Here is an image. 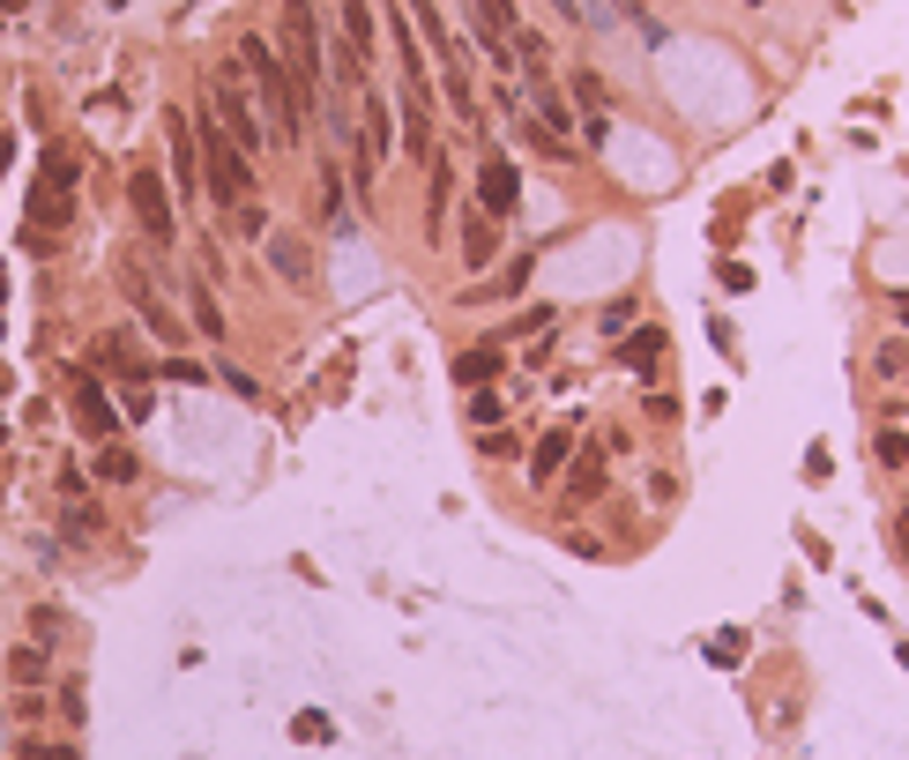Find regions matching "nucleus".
I'll return each mask as SVG.
<instances>
[{
  "mask_svg": "<svg viewBox=\"0 0 909 760\" xmlns=\"http://www.w3.org/2000/svg\"><path fill=\"white\" fill-rule=\"evenodd\" d=\"M75 187H82V157L68 142L46 149V179L30 187V209H23V254H60L68 246V224H75Z\"/></svg>",
  "mask_w": 909,
  "mask_h": 760,
  "instance_id": "f257e3e1",
  "label": "nucleus"
},
{
  "mask_svg": "<svg viewBox=\"0 0 909 760\" xmlns=\"http://www.w3.org/2000/svg\"><path fill=\"white\" fill-rule=\"evenodd\" d=\"M239 68L254 75V90H261V120H269V135L284 149L306 142V120H314V105H306V90H298L292 60L269 46V38H239Z\"/></svg>",
  "mask_w": 909,
  "mask_h": 760,
  "instance_id": "f03ea898",
  "label": "nucleus"
},
{
  "mask_svg": "<svg viewBox=\"0 0 909 760\" xmlns=\"http://www.w3.org/2000/svg\"><path fill=\"white\" fill-rule=\"evenodd\" d=\"M195 142H201V195L217 201L224 217H239L246 201H254V157H246L209 112H195Z\"/></svg>",
  "mask_w": 909,
  "mask_h": 760,
  "instance_id": "7ed1b4c3",
  "label": "nucleus"
},
{
  "mask_svg": "<svg viewBox=\"0 0 909 760\" xmlns=\"http://www.w3.org/2000/svg\"><path fill=\"white\" fill-rule=\"evenodd\" d=\"M201 112H209V120H217L224 135H231V142L246 149V157H254V149L269 142V120H261V105L246 98V68H239V60H217V75H209V98H201Z\"/></svg>",
  "mask_w": 909,
  "mask_h": 760,
  "instance_id": "20e7f679",
  "label": "nucleus"
},
{
  "mask_svg": "<svg viewBox=\"0 0 909 760\" xmlns=\"http://www.w3.org/2000/svg\"><path fill=\"white\" fill-rule=\"evenodd\" d=\"M276 52L292 60L298 75V90H306V105L320 98V82H328V38H320V16H314V0H284V16H276Z\"/></svg>",
  "mask_w": 909,
  "mask_h": 760,
  "instance_id": "39448f33",
  "label": "nucleus"
},
{
  "mask_svg": "<svg viewBox=\"0 0 909 760\" xmlns=\"http://www.w3.org/2000/svg\"><path fill=\"white\" fill-rule=\"evenodd\" d=\"M127 201H135L142 239L157 246V254H172L179 246V201H172V187L157 179V165H135V172H127Z\"/></svg>",
  "mask_w": 909,
  "mask_h": 760,
  "instance_id": "423d86ee",
  "label": "nucleus"
},
{
  "mask_svg": "<svg viewBox=\"0 0 909 760\" xmlns=\"http://www.w3.org/2000/svg\"><path fill=\"white\" fill-rule=\"evenodd\" d=\"M165 135H172V165H165V187L172 201H195L201 195V142H195V112H165Z\"/></svg>",
  "mask_w": 909,
  "mask_h": 760,
  "instance_id": "0eeeda50",
  "label": "nucleus"
},
{
  "mask_svg": "<svg viewBox=\"0 0 909 760\" xmlns=\"http://www.w3.org/2000/svg\"><path fill=\"white\" fill-rule=\"evenodd\" d=\"M477 209H485V217H500V224L522 209V172H515V157L485 149V165H477Z\"/></svg>",
  "mask_w": 909,
  "mask_h": 760,
  "instance_id": "6e6552de",
  "label": "nucleus"
},
{
  "mask_svg": "<svg viewBox=\"0 0 909 760\" xmlns=\"http://www.w3.org/2000/svg\"><path fill=\"white\" fill-rule=\"evenodd\" d=\"M261 261H269L276 284H292V292H314V246L298 239V231H261Z\"/></svg>",
  "mask_w": 909,
  "mask_h": 760,
  "instance_id": "1a4fd4ad",
  "label": "nucleus"
},
{
  "mask_svg": "<svg viewBox=\"0 0 909 760\" xmlns=\"http://www.w3.org/2000/svg\"><path fill=\"white\" fill-rule=\"evenodd\" d=\"M560 500H566V507H590V500H604V441H590V447H574V455H566Z\"/></svg>",
  "mask_w": 909,
  "mask_h": 760,
  "instance_id": "9d476101",
  "label": "nucleus"
},
{
  "mask_svg": "<svg viewBox=\"0 0 909 760\" xmlns=\"http://www.w3.org/2000/svg\"><path fill=\"white\" fill-rule=\"evenodd\" d=\"M120 292L135 298V314H142L149 328H157V336H165V344H179V336H187V320H179L172 306H165V298L149 292V276H142V261H120Z\"/></svg>",
  "mask_w": 909,
  "mask_h": 760,
  "instance_id": "9b49d317",
  "label": "nucleus"
},
{
  "mask_svg": "<svg viewBox=\"0 0 909 760\" xmlns=\"http://www.w3.org/2000/svg\"><path fill=\"white\" fill-rule=\"evenodd\" d=\"M75 425H82V441H90V447H98V441H120V425H127V417L112 411V395H105L90 373L75 381Z\"/></svg>",
  "mask_w": 909,
  "mask_h": 760,
  "instance_id": "f8f14e48",
  "label": "nucleus"
},
{
  "mask_svg": "<svg viewBox=\"0 0 909 760\" xmlns=\"http://www.w3.org/2000/svg\"><path fill=\"white\" fill-rule=\"evenodd\" d=\"M403 149H411V157H433V98H425V75H403Z\"/></svg>",
  "mask_w": 909,
  "mask_h": 760,
  "instance_id": "ddd939ff",
  "label": "nucleus"
},
{
  "mask_svg": "<svg viewBox=\"0 0 909 760\" xmlns=\"http://www.w3.org/2000/svg\"><path fill=\"white\" fill-rule=\"evenodd\" d=\"M455 239H463V269H470V276H485L492 261H500V217H485L477 201L463 209V224H455Z\"/></svg>",
  "mask_w": 909,
  "mask_h": 760,
  "instance_id": "4468645a",
  "label": "nucleus"
},
{
  "mask_svg": "<svg viewBox=\"0 0 909 760\" xmlns=\"http://www.w3.org/2000/svg\"><path fill=\"white\" fill-rule=\"evenodd\" d=\"M566 455H574V425H552V433L530 447V485L552 492V485H560V470H566Z\"/></svg>",
  "mask_w": 909,
  "mask_h": 760,
  "instance_id": "2eb2a0df",
  "label": "nucleus"
},
{
  "mask_svg": "<svg viewBox=\"0 0 909 760\" xmlns=\"http://www.w3.org/2000/svg\"><path fill=\"white\" fill-rule=\"evenodd\" d=\"M447 195H455V165L433 149V157H425V231H433V239L447 231Z\"/></svg>",
  "mask_w": 909,
  "mask_h": 760,
  "instance_id": "dca6fc26",
  "label": "nucleus"
},
{
  "mask_svg": "<svg viewBox=\"0 0 909 760\" xmlns=\"http://www.w3.org/2000/svg\"><path fill=\"white\" fill-rule=\"evenodd\" d=\"M530 269H537V246H530V254H515V261H507V269L492 276V284H470V292H463V306H492V298H522Z\"/></svg>",
  "mask_w": 909,
  "mask_h": 760,
  "instance_id": "f3484780",
  "label": "nucleus"
},
{
  "mask_svg": "<svg viewBox=\"0 0 909 760\" xmlns=\"http://www.w3.org/2000/svg\"><path fill=\"white\" fill-rule=\"evenodd\" d=\"M656 358H664V328H634V336H619L612 344V366H626V373H656Z\"/></svg>",
  "mask_w": 909,
  "mask_h": 760,
  "instance_id": "a211bd4d",
  "label": "nucleus"
},
{
  "mask_svg": "<svg viewBox=\"0 0 909 760\" xmlns=\"http://www.w3.org/2000/svg\"><path fill=\"white\" fill-rule=\"evenodd\" d=\"M388 46H395V68H403V75H425L418 23H411V8H403V0H388Z\"/></svg>",
  "mask_w": 909,
  "mask_h": 760,
  "instance_id": "6ab92c4d",
  "label": "nucleus"
},
{
  "mask_svg": "<svg viewBox=\"0 0 909 760\" xmlns=\"http://www.w3.org/2000/svg\"><path fill=\"white\" fill-rule=\"evenodd\" d=\"M320 60H328V75H336V90H358V82H366V68H373V52H358L344 30L328 38V52H320Z\"/></svg>",
  "mask_w": 909,
  "mask_h": 760,
  "instance_id": "aec40b11",
  "label": "nucleus"
},
{
  "mask_svg": "<svg viewBox=\"0 0 909 760\" xmlns=\"http://www.w3.org/2000/svg\"><path fill=\"white\" fill-rule=\"evenodd\" d=\"M98 351H105V366L120 373L127 388H142V381H149V366H142V351H135V336H127V328H112V336H98Z\"/></svg>",
  "mask_w": 909,
  "mask_h": 760,
  "instance_id": "412c9836",
  "label": "nucleus"
},
{
  "mask_svg": "<svg viewBox=\"0 0 909 760\" xmlns=\"http://www.w3.org/2000/svg\"><path fill=\"white\" fill-rule=\"evenodd\" d=\"M60 530H68L75 544L105 537V515H98V507H90V492H75V500H60Z\"/></svg>",
  "mask_w": 909,
  "mask_h": 760,
  "instance_id": "4be33fe9",
  "label": "nucleus"
},
{
  "mask_svg": "<svg viewBox=\"0 0 909 760\" xmlns=\"http://www.w3.org/2000/svg\"><path fill=\"white\" fill-rule=\"evenodd\" d=\"M187 320H195L201 336H224V314H217V298H209V276H187Z\"/></svg>",
  "mask_w": 909,
  "mask_h": 760,
  "instance_id": "5701e85b",
  "label": "nucleus"
},
{
  "mask_svg": "<svg viewBox=\"0 0 909 760\" xmlns=\"http://www.w3.org/2000/svg\"><path fill=\"white\" fill-rule=\"evenodd\" d=\"M8 679H16V687H46V679H52V657H46V641H30V649H16V657H8Z\"/></svg>",
  "mask_w": 909,
  "mask_h": 760,
  "instance_id": "b1692460",
  "label": "nucleus"
},
{
  "mask_svg": "<svg viewBox=\"0 0 909 760\" xmlns=\"http://www.w3.org/2000/svg\"><path fill=\"white\" fill-rule=\"evenodd\" d=\"M320 217H328V224H344V217H350V179L336 172V157L320 165Z\"/></svg>",
  "mask_w": 909,
  "mask_h": 760,
  "instance_id": "393cba45",
  "label": "nucleus"
},
{
  "mask_svg": "<svg viewBox=\"0 0 909 760\" xmlns=\"http://www.w3.org/2000/svg\"><path fill=\"white\" fill-rule=\"evenodd\" d=\"M492 373H500V344H477V351L455 358V381H463V388H485Z\"/></svg>",
  "mask_w": 909,
  "mask_h": 760,
  "instance_id": "a878e982",
  "label": "nucleus"
},
{
  "mask_svg": "<svg viewBox=\"0 0 909 760\" xmlns=\"http://www.w3.org/2000/svg\"><path fill=\"white\" fill-rule=\"evenodd\" d=\"M336 23H344V38L358 52H373V8L366 0H336Z\"/></svg>",
  "mask_w": 909,
  "mask_h": 760,
  "instance_id": "bb28decb",
  "label": "nucleus"
},
{
  "mask_svg": "<svg viewBox=\"0 0 909 760\" xmlns=\"http://www.w3.org/2000/svg\"><path fill=\"white\" fill-rule=\"evenodd\" d=\"M98 477H105V485H135L142 470H135V455H127L120 441H98Z\"/></svg>",
  "mask_w": 909,
  "mask_h": 760,
  "instance_id": "cd10ccee",
  "label": "nucleus"
},
{
  "mask_svg": "<svg viewBox=\"0 0 909 760\" xmlns=\"http://www.w3.org/2000/svg\"><path fill=\"white\" fill-rule=\"evenodd\" d=\"M872 455H880V463H895V470H909V433H895V425H887L880 441H872Z\"/></svg>",
  "mask_w": 909,
  "mask_h": 760,
  "instance_id": "c85d7f7f",
  "label": "nucleus"
},
{
  "mask_svg": "<svg viewBox=\"0 0 909 760\" xmlns=\"http://www.w3.org/2000/svg\"><path fill=\"white\" fill-rule=\"evenodd\" d=\"M23 760H82L75 746H52V738H23Z\"/></svg>",
  "mask_w": 909,
  "mask_h": 760,
  "instance_id": "c756f323",
  "label": "nucleus"
},
{
  "mask_svg": "<svg viewBox=\"0 0 909 760\" xmlns=\"http://www.w3.org/2000/svg\"><path fill=\"white\" fill-rule=\"evenodd\" d=\"M492 417H500V395H492V388H477V395H470V425H477V433H485Z\"/></svg>",
  "mask_w": 909,
  "mask_h": 760,
  "instance_id": "7c9ffc66",
  "label": "nucleus"
},
{
  "mask_svg": "<svg viewBox=\"0 0 909 760\" xmlns=\"http://www.w3.org/2000/svg\"><path fill=\"white\" fill-rule=\"evenodd\" d=\"M477 447H485V455H492V463H500V455H515V433H500V425H485V433H477Z\"/></svg>",
  "mask_w": 909,
  "mask_h": 760,
  "instance_id": "2f4dec72",
  "label": "nucleus"
},
{
  "mask_svg": "<svg viewBox=\"0 0 909 760\" xmlns=\"http://www.w3.org/2000/svg\"><path fill=\"white\" fill-rule=\"evenodd\" d=\"M626 320H634V298H612L604 306V336H626Z\"/></svg>",
  "mask_w": 909,
  "mask_h": 760,
  "instance_id": "473e14b6",
  "label": "nucleus"
},
{
  "mask_svg": "<svg viewBox=\"0 0 909 760\" xmlns=\"http://www.w3.org/2000/svg\"><path fill=\"white\" fill-rule=\"evenodd\" d=\"M880 373H887V381H902V373H909V344H887L880 351Z\"/></svg>",
  "mask_w": 909,
  "mask_h": 760,
  "instance_id": "72a5a7b5",
  "label": "nucleus"
},
{
  "mask_svg": "<svg viewBox=\"0 0 909 760\" xmlns=\"http://www.w3.org/2000/svg\"><path fill=\"white\" fill-rule=\"evenodd\" d=\"M715 276H723V292H745V284H753V269H745V261H723Z\"/></svg>",
  "mask_w": 909,
  "mask_h": 760,
  "instance_id": "f704fd0d",
  "label": "nucleus"
},
{
  "mask_svg": "<svg viewBox=\"0 0 909 760\" xmlns=\"http://www.w3.org/2000/svg\"><path fill=\"white\" fill-rule=\"evenodd\" d=\"M895 320H902V328H909V292H895Z\"/></svg>",
  "mask_w": 909,
  "mask_h": 760,
  "instance_id": "c9c22d12",
  "label": "nucleus"
},
{
  "mask_svg": "<svg viewBox=\"0 0 909 760\" xmlns=\"http://www.w3.org/2000/svg\"><path fill=\"white\" fill-rule=\"evenodd\" d=\"M887 417H895V425H909V403H895V411H887Z\"/></svg>",
  "mask_w": 909,
  "mask_h": 760,
  "instance_id": "e433bc0d",
  "label": "nucleus"
},
{
  "mask_svg": "<svg viewBox=\"0 0 909 760\" xmlns=\"http://www.w3.org/2000/svg\"><path fill=\"white\" fill-rule=\"evenodd\" d=\"M0 395H8V373H0Z\"/></svg>",
  "mask_w": 909,
  "mask_h": 760,
  "instance_id": "4c0bfd02",
  "label": "nucleus"
},
{
  "mask_svg": "<svg viewBox=\"0 0 909 760\" xmlns=\"http://www.w3.org/2000/svg\"><path fill=\"white\" fill-rule=\"evenodd\" d=\"M902 537H909V515H902Z\"/></svg>",
  "mask_w": 909,
  "mask_h": 760,
  "instance_id": "58836bf2",
  "label": "nucleus"
},
{
  "mask_svg": "<svg viewBox=\"0 0 909 760\" xmlns=\"http://www.w3.org/2000/svg\"><path fill=\"white\" fill-rule=\"evenodd\" d=\"M745 8H761V0H745Z\"/></svg>",
  "mask_w": 909,
  "mask_h": 760,
  "instance_id": "ea45409f",
  "label": "nucleus"
},
{
  "mask_svg": "<svg viewBox=\"0 0 909 760\" xmlns=\"http://www.w3.org/2000/svg\"><path fill=\"white\" fill-rule=\"evenodd\" d=\"M0 441H8V425H0Z\"/></svg>",
  "mask_w": 909,
  "mask_h": 760,
  "instance_id": "a19ab883",
  "label": "nucleus"
}]
</instances>
